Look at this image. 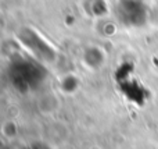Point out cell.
I'll use <instances>...</instances> for the list:
<instances>
[{"label":"cell","instance_id":"obj_4","mask_svg":"<svg viewBox=\"0 0 158 149\" xmlns=\"http://www.w3.org/2000/svg\"><path fill=\"white\" fill-rule=\"evenodd\" d=\"M118 10L121 20L129 25H142L146 21V10L139 2H123Z\"/></svg>","mask_w":158,"mask_h":149},{"label":"cell","instance_id":"obj_3","mask_svg":"<svg viewBox=\"0 0 158 149\" xmlns=\"http://www.w3.org/2000/svg\"><path fill=\"white\" fill-rule=\"evenodd\" d=\"M133 70V67L131 64H123L119 67V70L117 71V80L119 82L121 91L126 95L128 99H131L132 102H136L137 105H143L144 102V89L140 86V84H137L135 80L131 78V72Z\"/></svg>","mask_w":158,"mask_h":149},{"label":"cell","instance_id":"obj_2","mask_svg":"<svg viewBox=\"0 0 158 149\" xmlns=\"http://www.w3.org/2000/svg\"><path fill=\"white\" fill-rule=\"evenodd\" d=\"M19 39L25 45V47H28L42 60L53 61L56 59V50L33 29H29V28L22 29L19 32Z\"/></svg>","mask_w":158,"mask_h":149},{"label":"cell","instance_id":"obj_5","mask_svg":"<svg viewBox=\"0 0 158 149\" xmlns=\"http://www.w3.org/2000/svg\"><path fill=\"white\" fill-rule=\"evenodd\" d=\"M101 60H103V56H101L98 49L87 50V53H86L87 64H90V66H98V64H101Z\"/></svg>","mask_w":158,"mask_h":149},{"label":"cell","instance_id":"obj_1","mask_svg":"<svg viewBox=\"0 0 158 149\" xmlns=\"http://www.w3.org/2000/svg\"><path fill=\"white\" fill-rule=\"evenodd\" d=\"M10 80L18 91L27 92L33 89L44 80L46 70L39 63L29 59H17L10 66Z\"/></svg>","mask_w":158,"mask_h":149},{"label":"cell","instance_id":"obj_6","mask_svg":"<svg viewBox=\"0 0 158 149\" xmlns=\"http://www.w3.org/2000/svg\"><path fill=\"white\" fill-rule=\"evenodd\" d=\"M27 149H50V148L44 144H35V145H31V147Z\"/></svg>","mask_w":158,"mask_h":149}]
</instances>
